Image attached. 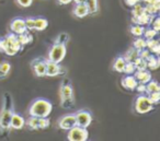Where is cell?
I'll list each match as a JSON object with an SVG mask.
<instances>
[{
    "mask_svg": "<svg viewBox=\"0 0 160 141\" xmlns=\"http://www.w3.org/2000/svg\"><path fill=\"white\" fill-rule=\"evenodd\" d=\"M13 113V99L9 92H5L2 99V106H1V110H0V131L1 132L9 131L11 129L10 121H11V117Z\"/></svg>",
    "mask_w": 160,
    "mask_h": 141,
    "instance_id": "1",
    "label": "cell"
},
{
    "mask_svg": "<svg viewBox=\"0 0 160 141\" xmlns=\"http://www.w3.org/2000/svg\"><path fill=\"white\" fill-rule=\"evenodd\" d=\"M59 97H60V106L65 109L75 106V93H73V86L69 78H64L59 86Z\"/></svg>",
    "mask_w": 160,
    "mask_h": 141,
    "instance_id": "2",
    "label": "cell"
},
{
    "mask_svg": "<svg viewBox=\"0 0 160 141\" xmlns=\"http://www.w3.org/2000/svg\"><path fill=\"white\" fill-rule=\"evenodd\" d=\"M23 48L20 44L17 34L10 33L3 37H0V53H5L8 56H14Z\"/></svg>",
    "mask_w": 160,
    "mask_h": 141,
    "instance_id": "3",
    "label": "cell"
},
{
    "mask_svg": "<svg viewBox=\"0 0 160 141\" xmlns=\"http://www.w3.org/2000/svg\"><path fill=\"white\" fill-rule=\"evenodd\" d=\"M53 110V104L46 99H36L29 107V115L35 117H48Z\"/></svg>",
    "mask_w": 160,
    "mask_h": 141,
    "instance_id": "4",
    "label": "cell"
},
{
    "mask_svg": "<svg viewBox=\"0 0 160 141\" xmlns=\"http://www.w3.org/2000/svg\"><path fill=\"white\" fill-rule=\"evenodd\" d=\"M66 53H67V48L66 45L64 44H58V43H54L52 45V47L48 51V56H47V60H51V61L60 62L64 60V58L66 57Z\"/></svg>",
    "mask_w": 160,
    "mask_h": 141,
    "instance_id": "5",
    "label": "cell"
},
{
    "mask_svg": "<svg viewBox=\"0 0 160 141\" xmlns=\"http://www.w3.org/2000/svg\"><path fill=\"white\" fill-rule=\"evenodd\" d=\"M136 113L138 114H146L153 109V103L149 100L147 95H138L135 100V105H134Z\"/></svg>",
    "mask_w": 160,
    "mask_h": 141,
    "instance_id": "6",
    "label": "cell"
},
{
    "mask_svg": "<svg viewBox=\"0 0 160 141\" xmlns=\"http://www.w3.org/2000/svg\"><path fill=\"white\" fill-rule=\"evenodd\" d=\"M89 138V131L87 128L75 126L68 130L67 139L69 141H87Z\"/></svg>",
    "mask_w": 160,
    "mask_h": 141,
    "instance_id": "7",
    "label": "cell"
},
{
    "mask_svg": "<svg viewBox=\"0 0 160 141\" xmlns=\"http://www.w3.org/2000/svg\"><path fill=\"white\" fill-rule=\"evenodd\" d=\"M76 123L77 126L83 128H88L92 123V115L89 110L87 109H80L77 113H75Z\"/></svg>",
    "mask_w": 160,
    "mask_h": 141,
    "instance_id": "8",
    "label": "cell"
},
{
    "mask_svg": "<svg viewBox=\"0 0 160 141\" xmlns=\"http://www.w3.org/2000/svg\"><path fill=\"white\" fill-rule=\"evenodd\" d=\"M46 61L47 59L43 57H38L32 60L31 62V68L33 73L38 78L45 77V69H46Z\"/></svg>",
    "mask_w": 160,
    "mask_h": 141,
    "instance_id": "9",
    "label": "cell"
},
{
    "mask_svg": "<svg viewBox=\"0 0 160 141\" xmlns=\"http://www.w3.org/2000/svg\"><path fill=\"white\" fill-rule=\"evenodd\" d=\"M57 126L62 130H69L72 127H75V126H77L75 114H67L60 117L57 121Z\"/></svg>",
    "mask_w": 160,
    "mask_h": 141,
    "instance_id": "10",
    "label": "cell"
},
{
    "mask_svg": "<svg viewBox=\"0 0 160 141\" xmlns=\"http://www.w3.org/2000/svg\"><path fill=\"white\" fill-rule=\"evenodd\" d=\"M60 64L47 60L46 61V69H45V77H57L62 75V70Z\"/></svg>",
    "mask_w": 160,
    "mask_h": 141,
    "instance_id": "11",
    "label": "cell"
},
{
    "mask_svg": "<svg viewBox=\"0 0 160 141\" xmlns=\"http://www.w3.org/2000/svg\"><path fill=\"white\" fill-rule=\"evenodd\" d=\"M10 30H11L12 33L14 34H22L24 32H27V27H25V23H24V19L22 18H16L11 21L10 23Z\"/></svg>",
    "mask_w": 160,
    "mask_h": 141,
    "instance_id": "12",
    "label": "cell"
},
{
    "mask_svg": "<svg viewBox=\"0 0 160 141\" xmlns=\"http://www.w3.org/2000/svg\"><path fill=\"white\" fill-rule=\"evenodd\" d=\"M121 83H122V86L125 90L135 91V88L138 84V82H137V80H136V78L134 77V75H127L123 78Z\"/></svg>",
    "mask_w": 160,
    "mask_h": 141,
    "instance_id": "13",
    "label": "cell"
},
{
    "mask_svg": "<svg viewBox=\"0 0 160 141\" xmlns=\"http://www.w3.org/2000/svg\"><path fill=\"white\" fill-rule=\"evenodd\" d=\"M134 77L136 78L138 83H145L149 82L152 77H151V72L148 70V69H144V70H136L134 72Z\"/></svg>",
    "mask_w": 160,
    "mask_h": 141,
    "instance_id": "14",
    "label": "cell"
},
{
    "mask_svg": "<svg viewBox=\"0 0 160 141\" xmlns=\"http://www.w3.org/2000/svg\"><path fill=\"white\" fill-rule=\"evenodd\" d=\"M24 126H25V119L23 118V116H21L20 114L14 112L11 117V121H10V128L19 130V129H22Z\"/></svg>",
    "mask_w": 160,
    "mask_h": 141,
    "instance_id": "15",
    "label": "cell"
},
{
    "mask_svg": "<svg viewBox=\"0 0 160 141\" xmlns=\"http://www.w3.org/2000/svg\"><path fill=\"white\" fill-rule=\"evenodd\" d=\"M72 13L75 17L79 19H82L85 17L89 16V10H88V7L86 6L85 2H81V3H76L75 8L72 10Z\"/></svg>",
    "mask_w": 160,
    "mask_h": 141,
    "instance_id": "16",
    "label": "cell"
},
{
    "mask_svg": "<svg viewBox=\"0 0 160 141\" xmlns=\"http://www.w3.org/2000/svg\"><path fill=\"white\" fill-rule=\"evenodd\" d=\"M156 16H151V14L147 13V12H145V13H142V16H139L138 18H132V22L134 23V24H139V25H150L151 21L153 20V18H155Z\"/></svg>",
    "mask_w": 160,
    "mask_h": 141,
    "instance_id": "17",
    "label": "cell"
},
{
    "mask_svg": "<svg viewBox=\"0 0 160 141\" xmlns=\"http://www.w3.org/2000/svg\"><path fill=\"white\" fill-rule=\"evenodd\" d=\"M147 61V69L148 70H156L158 69L160 65V60H159V56L153 55V54H150L149 57L146 59Z\"/></svg>",
    "mask_w": 160,
    "mask_h": 141,
    "instance_id": "18",
    "label": "cell"
},
{
    "mask_svg": "<svg viewBox=\"0 0 160 141\" xmlns=\"http://www.w3.org/2000/svg\"><path fill=\"white\" fill-rule=\"evenodd\" d=\"M125 59L123 56H118V57H116L115 59H114V62L113 65H112V69H113L114 71H116V72H120L122 73L123 70H124V66H125Z\"/></svg>",
    "mask_w": 160,
    "mask_h": 141,
    "instance_id": "19",
    "label": "cell"
},
{
    "mask_svg": "<svg viewBox=\"0 0 160 141\" xmlns=\"http://www.w3.org/2000/svg\"><path fill=\"white\" fill-rule=\"evenodd\" d=\"M123 57H124L125 61H134L136 58L139 57V51L136 49L134 46H132L127 49V51L125 53V56H123Z\"/></svg>",
    "mask_w": 160,
    "mask_h": 141,
    "instance_id": "20",
    "label": "cell"
},
{
    "mask_svg": "<svg viewBox=\"0 0 160 141\" xmlns=\"http://www.w3.org/2000/svg\"><path fill=\"white\" fill-rule=\"evenodd\" d=\"M11 71V64L9 61H2L0 64V80L6 79Z\"/></svg>",
    "mask_w": 160,
    "mask_h": 141,
    "instance_id": "21",
    "label": "cell"
},
{
    "mask_svg": "<svg viewBox=\"0 0 160 141\" xmlns=\"http://www.w3.org/2000/svg\"><path fill=\"white\" fill-rule=\"evenodd\" d=\"M86 6L88 7L89 10V14L91 16H96L99 12V2L98 0H85Z\"/></svg>",
    "mask_w": 160,
    "mask_h": 141,
    "instance_id": "22",
    "label": "cell"
},
{
    "mask_svg": "<svg viewBox=\"0 0 160 141\" xmlns=\"http://www.w3.org/2000/svg\"><path fill=\"white\" fill-rule=\"evenodd\" d=\"M25 125L32 130L40 129V118L35 116H30L29 118L25 120Z\"/></svg>",
    "mask_w": 160,
    "mask_h": 141,
    "instance_id": "23",
    "label": "cell"
},
{
    "mask_svg": "<svg viewBox=\"0 0 160 141\" xmlns=\"http://www.w3.org/2000/svg\"><path fill=\"white\" fill-rule=\"evenodd\" d=\"M48 27V21L45 18H36L35 19V25H34V30L38 32H42L44 30H46V27Z\"/></svg>",
    "mask_w": 160,
    "mask_h": 141,
    "instance_id": "24",
    "label": "cell"
},
{
    "mask_svg": "<svg viewBox=\"0 0 160 141\" xmlns=\"http://www.w3.org/2000/svg\"><path fill=\"white\" fill-rule=\"evenodd\" d=\"M17 37H18L19 42H20V44L22 45V46L29 44V43H31L32 41H33V37H32L31 34H29V31L24 32V33H22V34H18Z\"/></svg>",
    "mask_w": 160,
    "mask_h": 141,
    "instance_id": "25",
    "label": "cell"
},
{
    "mask_svg": "<svg viewBox=\"0 0 160 141\" xmlns=\"http://www.w3.org/2000/svg\"><path fill=\"white\" fill-rule=\"evenodd\" d=\"M131 31V34L135 37H139V36H142L145 31V27L144 25H139V24H133L129 29Z\"/></svg>",
    "mask_w": 160,
    "mask_h": 141,
    "instance_id": "26",
    "label": "cell"
},
{
    "mask_svg": "<svg viewBox=\"0 0 160 141\" xmlns=\"http://www.w3.org/2000/svg\"><path fill=\"white\" fill-rule=\"evenodd\" d=\"M156 91H160V85L156 80L151 79L149 82L146 83V93H151V92H156Z\"/></svg>",
    "mask_w": 160,
    "mask_h": 141,
    "instance_id": "27",
    "label": "cell"
},
{
    "mask_svg": "<svg viewBox=\"0 0 160 141\" xmlns=\"http://www.w3.org/2000/svg\"><path fill=\"white\" fill-rule=\"evenodd\" d=\"M146 12V9H145V5H142V3H137L133 7V10H132V16L133 18H138L139 16H142V13Z\"/></svg>",
    "mask_w": 160,
    "mask_h": 141,
    "instance_id": "28",
    "label": "cell"
},
{
    "mask_svg": "<svg viewBox=\"0 0 160 141\" xmlns=\"http://www.w3.org/2000/svg\"><path fill=\"white\" fill-rule=\"evenodd\" d=\"M133 46L138 51H142V49L146 48V40L144 37H142V36H139V37H137L134 41Z\"/></svg>",
    "mask_w": 160,
    "mask_h": 141,
    "instance_id": "29",
    "label": "cell"
},
{
    "mask_svg": "<svg viewBox=\"0 0 160 141\" xmlns=\"http://www.w3.org/2000/svg\"><path fill=\"white\" fill-rule=\"evenodd\" d=\"M158 35V32H156L153 29H151L150 27H145V31H144V34H142V36H144L145 40H151V38H155L156 36Z\"/></svg>",
    "mask_w": 160,
    "mask_h": 141,
    "instance_id": "30",
    "label": "cell"
},
{
    "mask_svg": "<svg viewBox=\"0 0 160 141\" xmlns=\"http://www.w3.org/2000/svg\"><path fill=\"white\" fill-rule=\"evenodd\" d=\"M134 65H135L136 70H144V69H147V61L142 58L138 57L134 60Z\"/></svg>",
    "mask_w": 160,
    "mask_h": 141,
    "instance_id": "31",
    "label": "cell"
},
{
    "mask_svg": "<svg viewBox=\"0 0 160 141\" xmlns=\"http://www.w3.org/2000/svg\"><path fill=\"white\" fill-rule=\"evenodd\" d=\"M136 71L135 65H134V61H126L124 66V70L123 72L125 75H134V72Z\"/></svg>",
    "mask_w": 160,
    "mask_h": 141,
    "instance_id": "32",
    "label": "cell"
},
{
    "mask_svg": "<svg viewBox=\"0 0 160 141\" xmlns=\"http://www.w3.org/2000/svg\"><path fill=\"white\" fill-rule=\"evenodd\" d=\"M69 40H70V36H69V34H68V33H60L59 35H58L57 37H56L55 43L66 45L67 43L69 42Z\"/></svg>",
    "mask_w": 160,
    "mask_h": 141,
    "instance_id": "33",
    "label": "cell"
},
{
    "mask_svg": "<svg viewBox=\"0 0 160 141\" xmlns=\"http://www.w3.org/2000/svg\"><path fill=\"white\" fill-rule=\"evenodd\" d=\"M148 97L153 104L159 103V101H160V91H156V92L148 93Z\"/></svg>",
    "mask_w": 160,
    "mask_h": 141,
    "instance_id": "34",
    "label": "cell"
},
{
    "mask_svg": "<svg viewBox=\"0 0 160 141\" xmlns=\"http://www.w3.org/2000/svg\"><path fill=\"white\" fill-rule=\"evenodd\" d=\"M24 23H25V27H27L28 31H32V30H34V25H35V19L27 18V19H24Z\"/></svg>",
    "mask_w": 160,
    "mask_h": 141,
    "instance_id": "35",
    "label": "cell"
},
{
    "mask_svg": "<svg viewBox=\"0 0 160 141\" xmlns=\"http://www.w3.org/2000/svg\"><path fill=\"white\" fill-rule=\"evenodd\" d=\"M150 25H151L150 27L151 29H153L156 32H159L160 31V18L159 17H155L153 20L151 21Z\"/></svg>",
    "mask_w": 160,
    "mask_h": 141,
    "instance_id": "36",
    "label": "cell"
},
{
    "mask_svg": "<svg viewBox=\"0 0 160 141\" xmlns=\"http://www.w3.org/2000/svg\"><path fill=\"white\" fill-rule=\"evenodd\" d=\"M16 2L18 6L22 8H28L33 3V0H16Z\"/></svg>",
    "mask_w": 160,
    "mask_h": 141,
    "instance_id": "37",
    "label": "cell"
},
{
    "mask_svg": "<svg viewBox=\"0 0 160 141\" xmlns=\"http://www.w3.org/2000/svg\"><path fill=\"white\" fill-rule=\"evenodd\" d=\"M135 91H137L139 94H145V93H146V84L145 83H138L135 88Z\"/></svg>",
    "mask_w": 160,
    "mask_h": 141,
    "instance_id": "38",
    "label": "cell"
},
{
    "mask_svg": "<svg viewBox=\"0 0 160 141\" xmlns=\"http://www.w3.org/2000/svg\"><path fill=\"white\" fill-rule=\"evenodd\" d=\"M150 54L151 53H150V51H149V49L144 48V49H142V51H139V57L146 60L147 58L149 57V55H150Z\"/></svg>",
    "mask_w": 160,
    "mask_h": 141,
    "instance_id": "39",
    "label": "cell"
},
{
    "mask_svg": "<svg viewBox=\"0 0 160 141\" xmlns=\"http://www.w3.org/2000/svg\"><path fill=\"white\" fill-rule=\"evenodd\" d=\"M124 1L126 3V6H128V7H134L137 3L142 2V0H124Z\"/></svg>",
    "mask_w": 160,
    "mask_h": 141,
    "instance_id": "40",
    "label": "cell"
},
{
    "mask_svg": "<svg viewBox=\"0 0 160 141\" xmlns=\"http://www.w3.org/2000/svg\"><path fill=\"white\" fill-rule=\"evenodd\" d=\"M56 1H57V3L60 6H66V5H69L70 2H72V0H56Z\"/></svg>",
    "mask_w": 160,
    "mask_h": 141,
    "instance_id": "41",
    "label": "cell"
},
{
    "mask_svg": "<svg viewBox=\"0 0 160 141\" xmlns=\"http://www.w3.org/2000/svg\"><path fill=\"white\" fill-rule=\"evenodd\" d=\"M75 3H81V2H85V0H72Z\"/></svg>",
    "mask_w": 160,
    "mask_h": 141,
    "instance_id": "42",
    "label": "cell"
}]
</instances>
